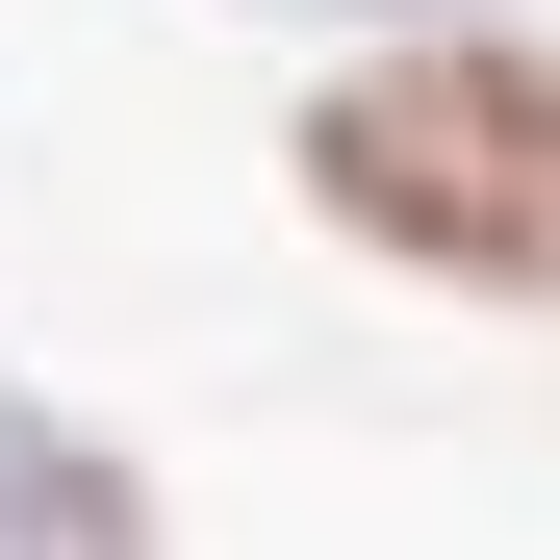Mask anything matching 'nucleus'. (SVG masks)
I'll list each match as a JSON object with an SVG mask.
<instances>
[{"mask_svg": "<svg viewBox=\"0 0 560 560\" xmlns=\"http://www.w3.org/2000/svg\"><path fill=\"white\" fill-rule=\"evenodd\" d=\"M280 205H306L357 280H408V306L560 331V26H535V0H458V26L306 51Z\"/></svg>", "mask_w": 560, "mask_h": 560, "instance_id": "nucleus-1", "label": "nucleus"}, {"mask_svg": "<svg viewBox=\"0 0 560 560\" xmlns=\"http://www.w3.org/2000/svg\"><path fill=\"white\" fill-rule=\"evenodd\" d=\"M0 560H178L153 458L77 408V383H0Z\"/></svg>", "mask_w": 560, "mask_h": 560, "instance_id": "nucleus-2", "label": "nucleus"}, {"mask_svg": "<svg viewBox=\"0 0 560 560\" xmlns=\"http://www.w3.org/2000/svg\"><path fill=\"white\" fill-rule=\"evenodd\" d=\"M230 26H306V51H383V26H458V0H230Z\"/></svg>", "mask_w": 560, "mask_h": 560, "instance_id": "nucleus-3", "label": "nucleus"}]
</instances>
